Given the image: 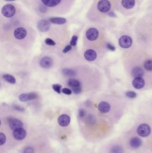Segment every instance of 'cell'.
I'll list each match as a JSON object with an SVG mask.
<instances>
[{"label": "cell", "mask_w": 152, "mask_h": 153, "mask_svg": "<svg viewBox=\"0 0 152 153\" xmlns=\"http://www.w3.org/2000/svg\"><path fill=\"white\" fill-rule=\"evenodd\" d=\"M111 7L110 2L108 0H100L97 4V8L100 12L105 13L109 12Z\"/></svg>", "instance_id": "cell-3"}, {"label": "cell", "mask_w": 152, "mask_h": 153, "mask_svg": "<svg viewBox=\"0 0 152 153\" xmlns=\"http://www.w3.org/2000/svg\"><path fill=\"white\" fill-rule=\"evenodd\" d=\"M13 136L15 139L22 140L26 137V132L23 128H19L14 130Z\"/></svg>", "instance_id": "cell-10"}, {"label": "cell", "mask_w": 152, "mask_h": 153, "mask_svg": "<svg viewBox=\"0 0 152 153\" xmlns=\"http://www.w3.org/2000/svg\"><path fill=\"white\" fill-rule=\"evenodd\" d=\"M72 90L74 92V93L76 94H78L80 93L81 92V87H76L74 88H72Z\"/></svg>", "instance_id": "cell-31"}, {"label": "cell", "mask_w": 152, "mask_h": 153, "mask_svg": "<svg viewBox=\"0 0 152 153\" xmlns=\"http://www.w3.org/2000/svg\"><path fill=\"white\" fill-rule=\"evenodd\" d=\"M1 125V120H0V125Z\"/></svg>", "instance_id": "cell-41"}, {"label": "cell", "mask_w": 152, "mask_h": 153, "mask_svg": "<svg viewBox=\"0 0 152 153\" xmlns=\"http://www.w3.org/2000/svg\"><path fill=\"white\" fill-rule=\"evenodd\" d=\"M0 87H1V83H0Z\"/></svg>", "instance_id": "cell-42"}, {"label": "cell", "mask_w": 152, "mask_h": 153, "mask_svg": "<svg viewBox=\"0 0 152 153\" xmlns=\"http://www.w3.org/2000/svg\"><path fill=\"white\" fill-rule=\"evenodd\" d=\"M3 78L6 82H8L11 84H14L16 83V79L12 75L10 74H4L3 76Z\"/></svg>", "instance_id": "cell-23"}, {"label": "cell", "mask_w": 152, "mask_h": 153, "mask_svg": "<svg viewBox=\"0 0 152 153\" xmlns=\"http://www.w3.org/2000/svg\"><path fill=\"white\" fill-rule=\"evenodd\" d=\"M78 37L76 35H74L73 36L72 38V40L70 42V44L72 46H76L77 44V42Z\"/></svg>", "instance_id": "cell-30"}, {"label": "cell", "mask_w": 152, "mask_h": 153, "mask_svg": "<svg viewBox=\"0 0 152 153\" xmlns=\"http://www.w3.org/2000/svg\"><path fill=\"white\" fill-rule=\"evenodd\" d=\"M126 96L128 97L129 98L133 99V98H136V96H137V94H136V93L134 92L129 91L127 92L126 93Z\"/></svg>", "instance_id": "cell-28"}, {"label": "cell", "mask_w": 152, "mask_h": 153, "mask_svg": "<svg viewBox=\"0 0 152 153\" xmlns=\"http://www.w3.org/2000/svg\"><path fill=\"white\" fill-rule=\"evenodd\" d=\"M152 61L149 60H147L144 63V68L146 69V70H149V71H151L152 69Z\"/></svg>", "instance_id": "cell-25"}, {"label": "cell", "mask_w": 152, "mask_h": 153, "mask_svg": "<svg viewBox=\"0 0 152 153\" xmlns=\"http://www.w3.org/2000/svg\"><path fill=\"white\" fill-rule=\"evenodd\" d=\"M62 91L63 94H65V95H70L72 94V91L70 89H68V88H63L62 90Z\"/></svg>", "instance_id": "cell-32"}, {"label": "cell", "mask_w": 152, "mask_h": 153, "mask_svg": "<svg viewBox=\"0 0 152 153\" xmlns=\"http://www.w3.org/2000/svg\"><path fill=\"white\" fill-rule=\"evenodd\" d=\"M58 124L62 127H67L71 121L70 117L66 114H63L59 116L58 120Z\"/></svg>", "instance_id": "cell-12"}, {"label": "cell", "mask_w": 152, "mask_h": 153, "mask_svg": "<svg viewBox=\"0 0 152 153\" xmlns=\"http://www.w3.org/2000/svg\"><path fill=\"white\" fill-rule=\"evenodd\" d=\"M86 112L83 109H80L78 111V115L80 118H83L85 116Z\"/></svg>", "instance_id": "cell-33"}, {"label": "cell", "mask_w": 152, "mask_h": 153, "mask_svg": "<svg viewBox=\"0 0 152 153\" xmlns=\"http://www.w3.org/2000/svg\"><path fill=\"white\" fill-rule=\"evenodd\" d=\"M72 47L71 45H67L65 48H64V49L63 50V53H67V52L70 51V50H72Z\"/></svg>", "instance_id": "cell-37"}, {"label": "cell", "mask_w": 152, "mask_h": 153, "mask_svg": "<svg viewBox=\"0 0 152 153\" xmlns=\"http://www.w3.org/2000/svg\"><path fill=\"white\" fill-rule=\"evenodd\" d=\"M107 47L111 51H114L116 49L115 47L113 46L112 44H110V43H107Z\"/></svg>", "instance_id": "cell-35"}, {"label": "cell", "mask_w": 152, "mask_h": 153, "mask_svg": "<svg viewBox=\"0 0 152 153\" xmlns=\"http://www.w3.org/2000/svg\"><path fill=\"white\" fill-rule=\"evenodd\" d=\"M121 4L124 9L130 10L135 7L136 5L135 0H121Z\"/></svg>", "instance_id": "cell-17"}, {"label": "cell", "mask_w": 152, "mask_h": 153, "mask_svg": "<svg viewBox=\"0 0 152 153\" xmlns=\"http://www.w3.org/2000/svg\"><path fill=\"white\" fill-rule=\"evenodd\" d=\"M37 26L39 31L43 32H47L50 28V24L47 20H41L38 21Z\"/></svg>", "instance_id": "cell-8"}, {"label": "cell", "mask_w": 152, "mask_h": 153, "mask_svg": "<svg viewBox=\"0 0 152 153\" xmlns=\"http://www.w3.org/2000/svg\"><path fill=\"white\" fill-rule=\"evenodd\" d=\"M39 10H40V11L42 13H45L47 11V9L45 6H41L39 8Z\"/></svg>", "instance_id": "cell-38"}, {"label": "cell", "mask_w": 152, "mask_h": 153, "mask_svg": "<svg viewBox=\"0 0 152 153\" xmlns=\"http://www.w3.org/2000/svg\"><path fill=\"white\" fill-rule=\"evenodd\" d=\"M137 132L139 135L140 136L142 137H146L150 134L151 129L150 126L147 124H141L138 127Z\"/></svg>", "instance_id": "cell-2"}, {"label": "cell", "mask_w": 152, "mask_h": 153, "mask_svg": "<svg viewBox=\"0 0 152 153\" xmlns=\"http://www.w3.org/2000/svg\"><path fill=\"white\" fill-rule=\"evenodd\" d=\"M98 108L101 113H107L110 110L111 106L107 102L102 101L99 103Z\"/></svg>", "instance_id": "cell-16"}, {"label": "cell", "mask_w": 152, "mask_h": 153, "mask_svg": "<svg viewBox=\"0 0 152 153\" xmlns=\"http://www.w3.org/2000/svg\"><path fill=\"white\" fill-rule=\"evenodd\" d=\"M6 140V136L3 133L0 132V145H4Z\"/></svg>", "instance_id": "cell-27"}, {"label": "cell", "mask_w": 152, "mask_h": 153, "mask_svg": "<svg viewBox=\"0 0 152 153\" xmlns=\"http://www.w3.org/2000/svg\"><path fill=\"white\" fill-rule=\"evenodd\" d=\"M111 153H123V149L120 145H114L111 149Z\"/></svg>", "instance_id": "cell-24"}, {"label": "cell", "mask_w": 152, "mask_h": 153, "mask_svg": "<svg viewBox=\"0 0 152 153\" xmlns=\"http://www.w3.org/2000/svg\"><path fill=\"white\" fill-rule=\"evenodd\" d=\"M63 73L66 76L69 77H73L76 75V71L72 69H63Z\"/></svg>", "instance_id": "cell-21"}, {"label": "cell", "mask_w": 152, "mask_h": 153, "mask_svg": "<svg viewBox=\"0 0 152 153\" xmlns=\"http://www.w3.org/2000/svg\"><path fill=\"white\" fill-rule=\"evenodd\" d=\"M38 97V95L34 92L27 94H21L19 96V100L22 102H25L31 100H35Z\"/></svg>", "instance_id": "cell-9"}, {"label": "cell", "mask_w": 152, "mask_h": 153, "mask_svg": "<svg viewBox=\"0 0 152 153\" xmlns=\"http://www.w3.org/2000/svg\"><path fill=\"white\" fill-rule=\"evenodd\" d=\"M133 43L132 38L128 35H123L119 39V44L121 48H128L131 47Z\"/></svg>", "instance_id": "cell-4"}, {"label": "cell", "mask_w": 152, "mask_h": 153, "mask_svg": "<svg viewBox=\"0 0 152 153\" xmlns=\"http://www.w3.org/2000/svg\"><path fill=\"white\" fill-rule=\"evenodd\" d=\"M40 64L44 68H50L52 66L53 64L52 59L50 57H44L41 60Z\"/></svg>", "instance_id": "cell-13"}, {"label": "cell", "mask_w": 152, "mask_h": 153, "mask_svg": "<svg viewBox=\"0 0 152 153\" xmlns=\"http://www.w3.org/2000/svg\"><path fill=\"white\" fill-rule=\"evenodd\" d=\"M6 1H15V0H6Z\"/></svg>", "instance_id": "cell-40"}, {"label": "cell", "mask_w": 152, "mask_h": 153, "mask_svg": "<svg viewBox=\"0 0 152 153\" xmlns=\"http://www.w3.org/2000/svg\"><path fill=\"white\" fill-rule=\"evenodd\" d=\"M75 0H66L68 3L72 5L74 3ZM41 1L43 3L44 5L48 7H56L62 3L63 0H41Z\"/></svg>", "instance_id": "cell-5"}, {"label": "cell", "mask_w": 152, "mask_h": 153, "mask_svg": "<svg viewBox=\"0 0 152 153\" xmlns=\"http://www.w3.org/2000/svg\"><path fill=\"white\" fill-rule=\"evenodd\" d=\"M16 9L14 6L11 4H7L3 6L1 10V13L6 18H11L14 15Z\"/></svg>", "instance_id": "cell-1"}, {"label": "cell", "mask_w": 152, "mask_h": 153, "mask_svg": "<svg viewBox=\"0 0 152 153\" xmlns=\"http://www.w3.org/2000/svg\"><path fill=\"white\" fill-rule=\"evenodd\" d=\"M49 20L52 24L58 25L64 24L67 22V20L64 18H58V17L50 18Z\"/></svg>", "instance_id": "cell-20"}, {"label": "cell", "mask_w": 152, "mask_h": 153, "mask_svg": "<svg viewBox=\"0 0 152 153\" xmlns=\"http://www.w3.org/2000/svg\"><path fill=\"white\" fill-rule=\"evenodd\" d=\"M130 146L134 149H137L139 148L142 144V141L138 137H135L132 138L130 141Z\"/></svg>", "instance_id": "cell-19"}, {"label": "cell", "mask_w": 152, "mask_h": 153, "mask_svg": "<svg viewBox=\"0 0 152 153\" xmlns=\"http://www.w3.org/2000/svg\"><path fill=\"white\" fill-rule=\"evenodd\" d=\"M9 121V126L11 129L13 130L19 129V128H22L23 126V123L20 120L14 118H10L8 120Z\"/></svg>", "instance_id": "cell-7"}, {"label": "cell", "mask_w": 152, "mask_h": 153, "mask_svg": "<svg viewBox=\"0 0 152 153\" xmlns=\"http://www.w3.org/2000/svg\"><path fill=\"white\" fill-rule=\"evenodd\" d=\"M24 153H34V149L31 147H27L24 150Z\"/></svg>", "instance_id": "cell-34"}, {"label": "cell", "mask_w": 152, "mask_h": 153, "mask_svg": "<svg viewBox=\"0 0 152 153\" xmlns=\"http://www.w3.org/2000/svg\"><path fill=\"white\" fill-rule=\"evenodd\" d=\"M84 57L87 61L92 62L96 58L97 54L94 50L88 49L84 53Z\"/></svg>", "instance_id": "cell-14"}, {"label": "cell", "mask_w": 152, "mask_h": 153, "mask_svg": "<svg viewBox=\"0 0 152 153\" xmlns=\"http://www.w3.org/2000/svg\"><path fill=\"white\" fill-rule=\"evenodd\" d=\"M87 38L90 41H95L99 36V31L97 29L91 27L87 30L86 33Z\"/></svg>", "instance_id": "cell-6"}, {"label": "cell", "mask_w": 152, "mask_h": 153, "mask_svg": "<svg viewBox=\"0 0 152 153\" xmlns=\"http://www.w3.org/2000/svg\"><path fill=\"white\" fill-rule=\"evenodd\" d=\"M27 35V31L23 27H19L14 31V36L17 39H23Z\"/></svg>", "instance_id": "cell-11"}, {"label": "cell", "mask_w": 152, "mask_h": 153, "mask_svg": "<svg viewBox=\"0 0 152 153\" xmlns=\"http://www.w3.org/2000/svg\"><path fill=\"white\" fill-rule=\"evenodd\" d=\"M46 44L50 46H54L56 44V43L54 41L51 39L50 38H47L45 41Z\"/></svg>", "instance_id": "cell-29"}, {"label": "cell", "mask_w": 152, "mask_h": 153, "mask_svg": "<svg viewBox=\"0 0 152 153\" xmlns=\"http://www.w3.org/2000/svg\"><path fill=\"white\" fill-rule=\"evenodd\" d=\"M52 88L53 90L58 94H61V89L62 88V86L58 84H54L52 86Z\"/></svg>", "instance_id": "cell-26"}, {"label": "cell", "mask_w": 152, "mask_h": 153, "mask_svg": "<svg viewBox=\"0 0 152 153\" xmlns=\"http://www.w3.org/2000/svg\"><path fill=\"white\" fill-rule=\"evenodd\" d=\"M111 15V17H116V15L115 14H114V13H113V12H110V13H109V15Z\"/></svg>", "instance_id": "cell-39"}, {"label": "cell", "mask_w": 152, "mask_h": 153, "mask_svg": "<svg viewBox=\"0 0 152 153\" xmlns=\"http://www.w3.org/2000/svg\"><path fill=\"white\" fill-rule=\"evenodd\" d=\"M68 85L72 88L80 87V82L76 79H71L68 81Z\"/></svg>", "instance_id": "cell-22"}, {"label": "cell", "mask_w": 152, "mask_h": 153, "mask_svg": "<svg viewBox=\"0 0 152 153\" xmlns=\"http://www.w3.org/2000/svg\"><path fill=\"white\" fill-rule=\"evenodd\" d=\"M133 86L137 89H142L145 85V82L142 77L135 78L133 80Z\"/></svg>", "instance_id": "cell-15"}, {"label": "cell", "mask_w": 152, "mask_h": 153, "mask_svg": "<svg viewBox=\"0 0 152 153\" xmlns=\"http://www.w3.org/2000/svg\"><path fill=\"white\" fill-rule=\"evenodd\" d=\"M14 108L16 110L18 111H23L25 110L24 108L23 107H21L20 106L16 105L14 106Z\"/></svg>", "instance_id": "cell-36"}, {"label": "cell", "mask_w": 152, "mask_h": 153, "mask_svg": "<svg viewBox=\"0 0 152 153\" xmlns=\"http://www.w3.org/2000/svg\"><path fill=\"white\" fill-rule=\"evenodd\" d=\"M144 71L140 67H136L132 70V75L133 77H142L144 75Z\"/></svg>", "instance_id": "cell-18"}]
</instances>
